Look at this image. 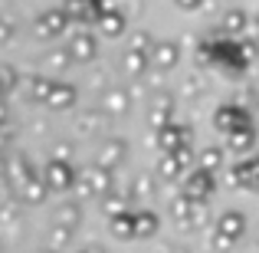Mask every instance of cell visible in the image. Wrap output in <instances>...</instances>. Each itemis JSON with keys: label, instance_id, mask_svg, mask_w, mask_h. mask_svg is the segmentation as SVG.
<instances>
[{"label": "cell", "instance_id": "20", "mask_svg": "<svg viewBox=\"0 0 259 253\" xmlns=\"http://www.w3.org/2000/svg\"><path fill=\"white\" fill-rule=\"evenodd\" d=\"M108 230L118 240H135V210H118L108 217Z\"/></svg>", "mask_w": 259, "mask_h": 253}, {"label": "cell", "instance_id": "19", "mask_svg": "<svg viewBox=\"0 0 259 253\" xmlns=\"http://www.w3.org/2000/svg\"><path fill=\"white\" fill-rule=\"evenodd\" d=\"M223 37H230V40H236V37H243V33H249V17L240 10V7H233V10H227L223 13Z\"/></svg>", "mask_w": 259, "mask_h": 253}, {"label": "cell", "instance_id": "41", "mask_svg": "<svg viewBox=\"0 0 259 253\" xmlns=\"http://www.w3.org/2000/svg\"><path fill=\"white\" fill-rule=\"evenodd\" d=\"M213 240H217V243H213V247H217V250H220V253H227V250H233V243H230V240H227V237H220V234H217V237H213Z\"/></svg>", "mask_w": 259, "mask_h": 253}, {"label": "cell", "instance_id": "21", "mask_svg": "<svg viewBox=\"0 0 259 253\" xmlns=\"http://www.w3.org/2000/svg\"><path fill=\"white\" fill-rule=\"evenodd\" d=\"M161 230V217L154 210H135V240H148Z\"/></svg>", "mask_w": 259, "mask_h": 253}, {"label": "cell", "instance_id": "13", "mask_svg": "<svg viewBox=\"0 0 259 253\" xmlns=\"http://www.w3.org/2000/svg\"><path fill=\"white\" fill-rule=\"evenodd\" d=\"M217 234L227 237L230 243H240L246 234V214L243 210H223L220 221H217Z\"/></svg>", "mask_w": 259, "mask_h": 253}, {"label": "cell", "instance_id": "45", "mask_svg": "<svg viewBox=\"0 0 259 253\" xmlns=\"http://www.w3.org/2000/svg\"><path fill=\"white\" fill-rule=\"evenodd\" d=\"M76 253H95V250H76Z\"/></svg>", "mask_w": 259, "mask_h": 253}, {"label": "cell", "instance_id": "9", "mask_svg": "<svg viewBox=\"0 0 259 253\" xmlns=\"http://www.w3.org/2000/svg\"><path fill=\"white\" fill-rule=\"evenodd\" d=\"M33 174H36V171H33V165H30V158H26V155H13V158H4V181L10 184L13 191H20Z\"/></svg>", "mask_w": 259, "mask_h": 253}, {"label": "cell", "instance_id": "39", "mask_svg": "<svg viewBox=\"0 0 259 253\" xmlns=\"http://www.w3.org/2000/svg\"><path fill=\"white\" fill-rule=\"evenodd\" d=\"M174 4H177V10L194 13V10H200V7H203V0H174Z\"/></svg>", "mask_w": 259, "mask_h": 253}, {"label": "cell", "instance_id": "33", "mask_svg": "<svg viewBox=\"0 0 259 253\" xmlns=\"http://www.w3.org/2000/svg\"><path fill=\"white\" fill-rule=\"evenodd\" d=\"M99 119H102V112H82V115H79V132H82V135H95Z\"/></svg>", "mask_w": 259, "mask_h": 253}, {"label": "cell", "instance_id": "10", "mask_svg": "<svg viewBox=\"0 0 259 253\" xmlns=\"http://www.w3.org/2000/svg\"><path fill=\"white\" fill-rule=\"evenodd\" d=\"M227 184L236 191H253L256 188V158H243L227 168Z\"/></svg>", "mask_w": 259, "mask_h": 253}, {"label": "cell", "instance_id": "18", "mask_svg": "<svg viewBox=\"0 0 259 253\" xmlns=\"http://www.w3.org/2000/svg\"><path fill=\"white\" fill-rule=\"evenodd\" d=\"M13 197H17L20 204H33V207H36V204H43L46 197H50V191H46V184L39 181V174H33L20 191H13Z\"/></svg>", "mask_w": 259, "mask_h": 253}, {"label": "cell", "instance_id": "11", "mask_svg": "<svg viewBox=\"0 0 259 253\" xmlns=\"http://www.w3.org/2000/svg\"><path fill=\"white\" fill-rule=\"evenodd\" d=\"M213 122H217V128H220L223 135L236 132V128H246V125H253L243 105H220V109L213 112Z\"/></svg>", "mask_w": 259, "mask_h": 253}, {"label": "cell", "instance_id": "4", "mask_svg": "<svg viewBox=\"0 0 259 253\" xmlns=\"http://www.w3.org/2000/svg\"><path fill=\"white\" fill-rule=\"evenodd\" d=\"M217 191V177L213 171H203V168H190L184 174V184H181V194L194 204H207L210 194Z\"/></svg>", "mask_w": 259, "mask_h": 253}, {"label": "cell", "instance_id": "8", "mask_svg": "<svg viewBox=\"0 0 259 253\" xmlns=\"http://www.w3.org/2000/svg\"><path fill=\"white\" fill-rule=\"evenodd\" d=\"M125 158H128V141H125V138H118V135H112V138L102 141V148H99V161H95V165L105 168V171H115L118 165H125Z\"/></svg>", "mask_w": 259, "mask_h": 253}, {"label": "cell", "instance_id": "36", "mask_svg": "<svg viewBox=\"0 0 259 253\" xmlns=\"http://www.w3.org/2000/svg\"><path fill=\"white\" fill-rule=\"evenodd\" d=\"M132 191H135V194H141V197H148L154 191V177L148 174V171H145V174H138V177H135V184H132Z\"/></svg>", "mask_w": 259, "mask_h": 253}, {"label": "cell", "instance_id": "22", "mask_svg": "<svg viewBox=\"0 0 259 253\" xmlns=\"http://www.w3.org/2000/svg\"><path fill=\"white\" fill-rule=\"evenodd\" d=\"M253 145H256V138H253V125L236 128V132H230V135H227V148H230L233 155H246V158H249Z\"/></svg>", "mask_w": 259, "mask_h": 253}, {"label": "cell", "instance_id": "15", "mask_svg": "<svg viewBox=\"0 0 259 253\" xmlns=\"http://www.w3.org/2000/svg\"><path fill=\"white\" fill-rule=\"evenodd\" d=\"M76 99H79V92H76V86H72V83H56V79H53L50 95H46L43 105H50L53 112H66V109L76 105Z\"/></svg>", "mask_w": 259, "mask_h": 253}, {"label": "cell", "instance_id": "2", "mask_svg": "<svg viewBox=\"0 0 259 253\" xmlns=\"http://www.w3.org/2000/svg\"><path fill=\"white\" fill-rule=\"evenodd\" d=\"M79 197H102L108 191H115V171H105L99 165H89L82 171H76V181H72Z\"/></svg>", "mask_w": 259, "mask_h": 253}, {"label": "cell", "instance_id": "25", "mask_svg": "<svg viewBox=\"0 0 259 253\" xmlns=\"http://www.w3.org/2000/svg\"><path fill=\"white\" fill-rule=\"evenodd\" d=\"M194 168H203V171H217V168H223V148H217V145L203 148V152L194 158Z\"/></svg>", "mask_w": 259, "mask_h": 253}, {"label": "cell", "instance_id": "24", "mask_svg": "<svg viewBox=\"0 0 259 253\" xmlns=\"http://www.w3.org/2000/svg\"><path fill=\"white\" fill-rule=\"evenodd\" d=\"M23 86H26V95H30L33 102H46L53 79H50V76H26V79H23Z\"/></svg>", "mask_w": 259, "mask_h": 253}, {"label": "cell", "instance_id": "14", "mask_svg": "<svg viewBox=\"0 0 259 253\" xmlns=\"http://www.w3.org/2000/svg\"><path fill=\"white\" fill-rule=\"evenodd\" d=\"M63 13L69 23H95L99 20V0H63Z\"/></svg>", "mask_w": 259, "mask_h": 253}, {"label": "cell", "instance_id": "6", "mask_svg": "<svg viewBox=\"0 0 259 253\" xmlns=\"http://www.w3.org/2000/svg\"><path fill=\"white\" fill-rule=\"evenodd\" d=\"M95 53H99V40H95V33L89 30H79L69 37V46H66V56L76 59V63H92Z\"/></svg>", "mask_w": 259, "mask_h": 253}, {"label": "cell", "instance_id": "16", "mask_svg": "<svg viewBox=\"0 0 259 253\" xmlns=\"http://www.w3.org/2000/svg\"><path fill=\"white\" fill-rule=\"evenodd\" d=\"M95 26H99L102 37L115 40V37H121V33L128 30V17H125V10H105V13H99Z\"/></svg>", "mask_w": 259, "mask_h": 253}, {"label": "cell", "instance_id": "29", "mask_svg": "<svg viewBox=\"0 0 259 253\" xmlns=\"http://www.w3.org/2000/svg\"><path fill=\"white\" fill-rule=\"evenodd\" d=\"M158 174L164 177V181H181V177L187 174V171H184L181 165H177V161L171 158V155H161V165H158Z\"/></svg>", "mask_w": 259, "mask_h": 253}, {"label": "cell", "instance_id": "5", "mask_svg": "<svg viewBox=\"0 0 259 253\" xmlns=\"http://www.w3.org/2000/svg\"><path fill=\"white\" fill-rule=\"evenodd\" d=\"M66 30H69V20H66L63 7H50V10H43L33 20V33L39 40H59Z\"/></svg>", "mask_w": 259, "mask_h": 253}, {"label": "cell", "instance_id": "44", "mask_svg": "<svg viewBox=\"0 0 259 253\" xmlns=\"http://www.w3.org/2000/svg\"><path fill=\"white\" fill-rule=\"evenodd\" d=\"M0 181H4V155H0Z\"/></svg>", "mask_w": 259, "mask_h": 253}, {"label": "cell", "instance_id": "1", "mask_svg": "<svg viewBox=\"0 0 259 253\" xmlns=\"http://www.w3.org/2000/svg\"><path fill=\"white\" fill-rule=\"evenodd\" d=\"M200 56H207L210 63H217V66H227V69H246L249 66V59L243 56V50H240V40H230V37H223V33L200 46Z\"/></svg>", "mask_w": 259, "mask_h": 253}, {"label": "cell", "instance_id": "32", "mask_svg": "<svg viewBox=\"0 0 259 253\" xmlns=\"http://www.w3.org/2000/svg\"><path fill=\"white\" fill-rule=\"evenodd\" d=\"M125 73L128 76H145L148 73V56H138V53H125Z\"/></svg>", "mask_w": 259, "mask_h": 253}, {"label": "cell", "instance_id": "7", "mask_svg": "<svg viewBox=\"0 0 259 253\" xmlns=\"http://www.w3.org/2000/svg\"><path fill=\"white\" fill-rule=\"evenodd\" d=\"M181 63V43L174 40H154L151 53H148V66H158V69H174Z\"/></svg>", "mask_w": 259, "mask_h": 253}, {"label": "cell", "instance_id": "17", "mask_svg": "<svg viewBox=\"0 0 259 253\" xmlns=\"http://www.w3.org/2000/svg\"><path fill=\"white\" fill-rule=\"evenodd\" d=\"M102 109H105L108 115H125L128 109H132V95H128L125 86H112L105 95H102Z\"/></svg>", "mask_w": 259, "mask_h": 253}, {"label": "cell", "instance_id": "40", "mask_svg": "<svg viewBox=\"0 0 259 253\" xmlns=\"http://www.w3.org/2000/svg\"><path fill=\"white\" fill-rule=\"evenodd\" d=\"M10 141H13V132H10L7 125H0V152H4V148L10 145Z\"/></svg>", "mask_w": 259, "mask_h": 253}, {"label": "cell", "instance_id": "31", "mask_svg": "<svg viewBox=\"0 0 259 253\" xmlns=\"http://www.w3.org/2000/svg\"><path fill=\"white\" fill-rule=\"evenodd\" d=\"M99 201H102V207L108 210V217L118 214V210H128V197H125V194H118V191H108V194H102Z\"/></svg>", "mask_w": 259, "mask_h": 253}, {"label": "cell", "instance_id": "37", "mask_svg": "<svg viewBox=\"0 0 259 253\" xmlns=\"http://www.w3.org/2000/svg\"><path fill=\"white\" fill-rule=\"evenodd\" d=\"M46 66H50L53 73H63L66 66H69V56H66V50H56V53H50V56H46Z\"/></svg>", "mask_w": 259, "mask_h": 253}, {"label": "cell", "instance_id": "38", "mask_svg": "<svg viewBox=\"0 0 259 253\" xmlns=\"http://www.w3.org/2000/svg\"><path fill=\"white\" fill-rule=\"evenodd\" d=\"M10 40H13V23L10 20H0V46L10 43Z\"/></svg>", "mask_w": 259, "mask_h": 253}, {"label": "cell", "instance_id": "27", "mask_svg": "<svg viewBox=\"0 0 259 253\" xmlns=\"http://www.w3.org/2000/svg\"><path fill=\"white\" fill-rule=\"evenodd\" d=\"M79 217H82V207H79V204H63V207L56 210V224H63V227H69V230L79 227Z\"/></svg>", "mask_w": 259, "mask_h": 253}, {"label": "cell", "instance_id": "23", "mask_svg": "<svg viewBox=\"0 0 259 253\" xmlns=\"http://www.w3.org/2000/svg\"><path fill=\"white\" fill-rule=\"evenodd\" d=\"M171 109H174V95L161 92V95H158V102L151 105V115H148V122H151L154 132H158L161 125H167V122H174V119H171Z\"/></svg>", "mask_w": 259, "mask_h": 253}, {"label": "cell", "instance_id": "26", "mask_svg": "<svg viewBox=\"0 0 259 253\" xmlns=\"http://www.w3.org/2000/svg\"><path fill=\"white\" fill-rule=\"evenodd\" d=\"M154 46V37L148 30H135L132 37H128V53H138V56H148Z\"/></svg>", "mask_w": 259, "mask_h": 253}, {"label": "cell", "instance_id": "34", "mask_svg": "<svg viewBox=\"0 0 259 253\" xmlns=\"http://www.w3.org/2000/svg\"><path fill=\"white\" fill-rule=\"evenodd\" d=\"M171 158H174V161H177V165H181L184 171H190V168H194V152H190V145L174 148V152H171Z\"/></svg>", "mask_w": 259, "mask_h": 253}, {"label": "cell", "instance_id": "35", "mask_svg": "<svg viewBox=\"0 0 259 253\" xmlns=\"http://www.w3.org/2000/svg\"><path fill=\"white\" fill-rule=\"evenodd\" d=\"M17 214H20V201L17 197H10L7 204H0V224H13Z\"/></svg>", "mask_w": 259, "mask_h": 253}, {"label": "cell", "instance_id": "3", "mask_svg": "<svg viewBox=\"0 0 259 253\" xmlns=\"http://www.w3.org/2000/svg\"><path fill=\"white\" fill-rule=\"evenodd\" d=\"M39 181L46 184V191L66 194V191H72V181H76V165L69 158H50L43 174H39Z\"/></svg>", "mask_w": 259, "mask_h": 253}, {"label": "cell", "instance_id": "12", "mask_svg": "<svg viewBox=\"0 0 259 253\" xmlns=\"http://www.w3.org/2000/svg\"><path fill=\"white\" fill-rule=\"evenodd\" d=\"M190 145V128L187 125H177V122H167V125L158 128V148L161 155H171L174 148Z\"/></svg>", "mask_w": 259, "mask_h": 253}, {"label": "cell", "instance_id": "28", "mask_svg": "<svg viewBox=\"0 0 259 253\" xmlns=\"http://www.w3.org/2000/svg\"><path fill=\"white\" fill-rule=\"evenodd\" d=\"M72 237H76V230L63 227V224H53V227H50V237H46V240L53 243V250H63V247H69Z\"/></svg>", "mask_w": 259, "mask_h": 253}, {"label": "cell", "instance_id": "30", "mask_svg": "<svg viewBox=\"0 0 259 253\" xmlns=\"http://www.w3.org/2000/svg\"><path fill=\"white\" fill-rule=\"evenodd\" d=\"M17 86H20V73L13 66H0V99H7Z\"/></svg>", "mask_w": 259, "mask_h": 253}, {"label": "cell", "instance_id": "46", "mask_svg": "<svg viewBox=\"0 0 259 253\" xmlns=\"http://www.w3.org/2000/svg\"><path fill=\"white\" fill-rule=\"evenodd\" d=\"M39 253H56V250H39Z\"/></svg>", "mask_w": 259, "mask_h": 253}, {"label": "cell", "instance_id": "43", "mask_svg": "<svg viewBox=\"0 0 259 253\" xmlns=\"http://www.w3.org/2000/svg\"><path fill=\"white\" fill-rule=\"evenodd\" d=\"M171 253H190V250H187V247H174Z\"/></svg>", "mask_w": 259, "mask_h": 253}, {"label": "cell", "instance_id": "42", "mask_svg": "<svg viewBox=\"0 0 259 253\" xmlns=\"http://www.w3.org/2000/svg\"><path fill=\"white\" fill-rule=\"evenodd\" d=\"M7 119H10V109H7V99H0V125H7Z\"/></svg>", "mask_w": 259, "mask_h": 253}]
</instances>
